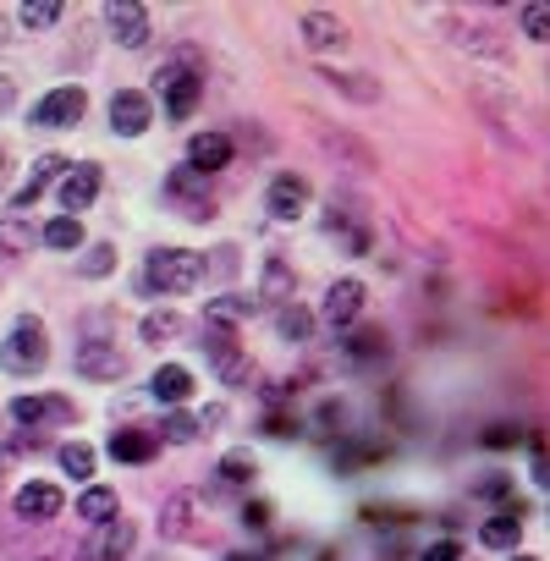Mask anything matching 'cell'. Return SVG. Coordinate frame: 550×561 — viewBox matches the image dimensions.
Instances as JSON below:
<instances>
[{"label": "cell", "mask_w": 550, "mask_h": 561, "mask_svg": "<svg viewBox=\"0 0 550 561\" xmlns=\"http://www.w3.org/2000/svg\"><path fill=\"white\" fill-rule=\"evenodd\" d=\"M198 275H204L198 253H187V248H154V253L144 259V293L182 298V293L198 287Z\"/></svg>", "instance_id": "6da1fadb"}, {"label": "cell", "mask_w": 550, "mask_h": 561, "mask_svg": "<svg viewBox=\"0 0 550 561\" xmlns=\"http://www.w3.org/2000/svg\"><path fill=\"white\" fill-rule=\"evenodd\" d=\"M154 83H160V100H165V116H171V122H187V116L198 111L204 78H198V61H193V56L165 61V67L154 72Z\"/></svg>", "instance_id": "7a4b0ae2"}, {"label": "cell", "mask_w": 550, "mask_h": 561, "mask_svg": "<svg viewBox=\"0 0 550 561\" xmlns=\"http://www.w3.org/2000/svg\"><path fill=\"white\" fill-rule=\"evenodd\" d=\"M45 358H50L45 325H39V320H18L12 336H7V347H0V369H7V375H39Z\"/></svg>", "instance_id": "3957f363"}, {"label": "cell", "mask_w": 550, "mask_h": 561, "mask_svg": "<svg viewBox=\"0 0 550 561\" xmlns=\"http://www.w3.org/2000/svg\"><path fill=\"white\" fill-rule=\"evenodd\" d=\"M204 347H209V358H215V369H220L226 386H242L248 380V358L237 353V331L226 320H209L204 325Z\"/></svg>", "instance_id": "277c9868"}, {"label": "cell", "mask_w": 550, "mask_h": 561, "mask_svg": "<svg viewBox=\"0 0 550 561\" xmlns=\"http://www.w3.org/2000/svg\"><path fill=\"white\" fill-rule=\"evenodd\" d=\"M83 111H89V94L67 83V89H50V94L34 105V127H78Z\"/></svg>", "instance_id": "5b68a950"}, {"label": "cell", "mask_w": 550, "mask_h": 561, "mask_svg": "<svg viewBox=\"0 0 550 561\" xmlns=\"http://www.w3.org/2000/svg\"><path fill=\"white\" fill-rule=\"evenodd\" d=\"M149 122H154V105H149L144 89H122V94H111V127H116L122 138L149 133Z\"/></svg>", "instance_id": "8992f818"}, {"label": "cell", "mask_w": 550, "mask_h": 561, "mask_svg": "<svg viewBox=\"0 0 550 561\" xmlns=\"http://www.w3.org/2000/svg\"><path fill=\"white\" fill-rule=\"evenodd\" d=\"M12 419H18L23 430L67 424V419H72V402H67V397H18V402H12Z\"/></svg>", "instance_id": "52a82bcc"}, {"label": "cell", "mask_w": 550, "mask_h": 561, "mask_svg": "<svg viewBox=\"0 0 550 561\" xmlns=\"http://www.w3.org/2000/svg\"><path fill=\"white\" fill-rule=\"evenodd\" d=\"M105 23H111V34H116L127 50L149 45V12L133 7V0H111V7H105Z\"/></svg>", "instance_id": "ba28073f"}, {"label": "cell", "mask_w": 550, "mask_h": 561, "mask_svg": "<svg viewBox=\"0 0 550 561\" xmlns=\"http://www.w3.org/2000/svg\"><path fill=\"white\" fill-rule=\"evenodd\" d=\"M204 182H209V176H198V171L182 165V171L165 182V198H176L187 220H204V215H209V187H204Z\"/></svg>", "instance_id": "9c48e42d"}, {"label": "cell", "mask_w": 550, "mask_h": 561, "mask_svg": "<svg viewBox=\"0 0 550 561\" xmlns=\"http://www.w3.org/2000/svg\"><path fill=\"white\" fill-rule=\"evenodd\" d=\"M122 369H127L122 347H111V342L78 347V375H83V380H122Z\"/></svg>", "instance_id": "30bf717a"}, {"label": "cell", "mask_w": 550, "mask_h": 561, "mask_svg": "<svg viewBox=\"0 0 550 561\" xmlns=\"http://www.w3.org/2000/svg\"><path fill=\"white\" fill-rule=\"evenodd\" d=\"M358 314H364V280L347 275V280H336V287L325 293V320L342 331V325H353Z\"/></svg>", "instance_id": "8fae6325"}, {"label": "cell", "mask_w": 550, "mask_h": 561, "mask_svg": "<svg viewBox=\"0 0 550 561\" xmlns=\"http://www.w3.org/2000/svg\"><path fill=\"white\" fill-rule=\"evenodd\" d=\"M226 160H231V138H226V133H198V138L187 144V171H198V176L220 171Z\"/></svg>", "instance_id": "7c38bea8"}, {"label": "cell", "mask_w": 550, "mask_h": 561, "mask_svg": "<svg viewBox=\"0 0 550 561\" xmlns=\"http://www.w3.org/2000/svg\"><path fill=\"white\" fill-rule=\"evenodd\" d=\"M61 490L56 484H23L18 490V517H28V523H50V517H61Z\"/></svg>", "instance_id": "4fadbf2b"}, {"label": "cell", "mask_w": 550, "mask_h": 561, "mask_svg": "<svg viewBox=\"0 0 550 561\" xmlns=\"http://www.w3.org/2000/svg\"><path fill=\"white\" fill-rule=\"evenodd\" d=\"M303 204H309V182L303 176H275L270 182V215L275 220H298Z\"/></svg>", "instance_id": "5bb4252c"}, {"label": "cell", "mask_w": 550, "mask_h": 561, "mask_svg": "<svg viewBox=\"0 0 550 561\" xmlns=\"http://www.w3.org/2000/svg\"><path fill=\"white\" fill-rule=\"evenodd\" d=\"M94 198H100V165H78V171L61 182V209H67V215H83Z\"/></svg>", "instance_id": "9a60e30c"}, {"label": "cell", "mask_w": 550, "mask_h": 561, "mask_svg": "<svg viewBox=\"0 0 550 561\" xmlns=\"http://www.w3.org/2000/svg\"><path fill=\"white\" fill-rule=\"evenodd\" d=\"M133 545H138V528L116 512L111 523H105V534H100V545H94V561H127L133 556Z\"/></svg>", "instance_id": "2e32d148"}, {"label": "cell", "mask_w": 550, "mask_h": 561, "mask_svg": "<svg viewBox=\"0 0 550 561\" xmlns=\"http://www.w3.org/2000/svg\"><path fill=\"white\" fill-rule=\"evenodd\" d=\"M149 391H154V402H165V408H182V402L193 397V375H187L182 364H165V369H154Z\"/></svg>", "instance_id": "e0dca14e"}, {"label": "cell", "mask_w": 550, "mask_h": 561, "mask_svg": "<svg viewBox=\"0 0 550 561\" xmlns=\"http://www.w3.org/2000/svg\"><path fill=\"white\" fill-rule=\"evenodd\" d=\"M154 451H160V440L144 435V430H122V435H111V457H116V462H149Z\"/></svg>", "instance_id": "ac0fdd59"}, {"label": "cell", "mask_w": 550, "mask_h": 561, "mask_svg": "<svg viewBox=\"0 0 550 561\" xmlns=\"http://www.w3.org/2000/svg\"><path fill=\"white\" fill-rule=\"evenodd\" d=\"M61 171H67V160H61V154H45V160L34 165V176H28V187H23V193L12 198V209H28V204H34V198H39V193H45V187H50V182H56Z\"/></svg>", "instance_id": "d6986e66"}, {"label": "cell", "mask_w": 550, "mask_h": 561, "mask_svg": "<svg viewBox=\"0 0 550 561\" xmlns=\"http://www.w3.org/2000/svg\"><path fill=\"white\" fill-rule=\"evenodd\" d=\"M517 534H523V512H501V517H490V523L479 528V539H484L490 550H512Z\"/></svg>", "instance_id": "ffe728a7"}, {"label": "cell", "mask_w": 550, "mask_h": 561, "mask_svg": "<svg viewBox=\"0 0 550 561\" xmlns=\"http://www.w3.org/2000/svg\"><path fill=\"white\" fill-rule=\"evenodd\" d=\"M303 34H309V45H314V50L342 45V23H336V18H325V12H309V18H303Z\"/></svg>", "instance_id": "44dd1931"}, {"label": "cell", "mask_w": 550, "mask_h": 561, "mask_svg": "<svg viewBox=\"0 0 550 561\" xmlns=\"http://www.w3.org/2000/svg\"><path fill=\"white\" fill-rule=\"evenodd\" d=\"M28 248H34V226L28 220H18V215L0 220V253H28Z\"/></svg>", "instance_id": "7402d4cb"}, {"label": "cell", "mask_w": 550, "mask_h": 561, "mask_svg": "<svg viewBox=\"0 0 550 561\" xmlns=\"http://www.w3.org/2000/svg\"><path fill=\"white\" fill-rule=\"evenodd\" d=\"M275 325H282L287 342H309V331H314L309 309H298V304H282V320H275Z\"/></svg>", "instance_id": "603a6c76"}, {"label": "cell", "mask_w": 550, "mask_h": 561, "mask_svg": "<svg viewBox=\"0 0 550 561\" xmlns=\"http://www.w3.org/2000/svg\"><path fill=\"white\" fill-rule=\"evenodd\" d=\"M78 517H89V523H111V517H116V495H111V490H89V495L78 501Z\"/></svg>", "instance_id": "cb8c5ba5"}, {"label": "cell", "mask_w": 550, "mask_h": 561, "mask_svg": "<svg viewBox=\"0 0 550 561\" xmlns=\"http://www.w3.org/2000/svg\"><path fill=\"white\" fill-rule=\"evenodd\" d=\"M45 242H50V248H78V242H83V226H78L72 215H56V220L45 226Z\"/></svg>", "instance_id": "d4e9b609"}, {"label": "cell", "mask_w": 550, "mask_h": 561, "mask_svg": "<svg viewBox=\"0 0 550 561\" xmlns=\"http://www.w3.org/2000/svg\"><path fill=\"white\" fill-rule=\"evenodd\" d=\"M61 468H67L72 479H94V451H89L83 440H72V446H61Z\"/></svg>", "instance_id": "484cf974"}, {"label": "cell", "mask_w": 550, "mask_h": 561, "mask_svg": "<svg viewBox=\"0 0 550 561\" xmlns=\"http://www.w3.org/2000/svg\"><path fill=\"white\" fill-rule=\"evenodd\" d=\"M386 353H391L386 331H358V336H353V358H358V364H369V358H386Z\"/></svg>", "instance_id": "4316f807"}, {"label": "cell", "mask_w": 550, "mask_h": 561, "mask_svg": "<svg viewBox=\"0 0 550 561\" xmlns=\"http://www.w3.org/2000/svg\"><path fill=\"white\" fill-rule=\"evenodd\" d=\"M287 293H293L287 264H270V270H264V298H270V304H287Z\"/></svg>", "instance_id": "83f0119b"}, {"label": "cell", "mask_w": 550, "mask_h": 561, "mask_svg": "<svg viewBox=\"0 0 550 561\" xmlns=\"http://www.w3.org/2000/svg\"><path fill=\"white\" fill-rule=\"evenodd\" d=\"M176 331H182V320H176L171 309H165V314H149V320H144V342H165V336H176Z\"/></svg>", "instance_id": "f1b7e54d"}, {"label": "cell", "mask_w": 550, "mask_h": 561, "mask_svg": "<svg viewBox=\"0 0 550 561\" xmlns=\"http://www.w3.org/2000/svg\"><path fill=\"white\" fill-rule=\"evenodd\" d=\"M220 479H226V484H248V479H253V457H248V451H231V457L220 462Z\"/></svg>", "instance_id": "f546056e"}, {"label": "cell", "mask_w": 550, "mask_h": 561, "mask_svg": "<svg viewBox=\"0 0 550 561\" xmlns=\"http://www.w3.org/2000/svg\"><path fill=\"white\" fill-rule=\"evenodd\" d=\"M18 18H23V28H56L61 23V7H23Z\"/></svg>", "instance_id": "4dcf8cb0"}, {"label": "cell", "mask_w": 550, "mask_h": 561, "mask_svg": "<svg viewBox=\"0 0 550 561\" xmlns=\"http://www.w3.org/2000/svg\"><path fill=\"white\" fill-rule=\"evenodd\" d=\"M523 28H528V39H550V12L545 7H523Z\"/></svg>", "instance_id": "1f68e13d"}, {"label": "cell", "mask_w": 550, "mask_h": 561, "mask_svg": "<svg viewBox=\"0 0 550 561\" xmlns=\"http://www.w3.org/2000/svg\"><path fill=\"white\" fill-rule=\"evenodd\" d=\"M111 264H116V253H111L105 242H94L89 259H83V275H111Z\"/></svg>", "instance_id": "d6a6232c"}, {"label": "cell", "mask_w": 550, "mask_h": 561, "mask_svg": "<svg viewBox=\"0 0 550 561\" xmlns=\"http://www.w3.org/2000/svg\"><path fill=\"white\" fill-rule=\"evenodd\" d=\"M165 435H171V440H198V419H193V413H171V419H165Z\"/></svg>", "instance_id": "836d02e7"}, {"label": "cell", "mask_w": 550, "mask_h": 561, "mask_svg": "<svg viewBox=\"0 0 550 561\" xmlns=\"http://www.w3.org/2000/svg\"><path fill=\"white\" fill-rule=\"evenodd\" d=\"M424 561H462V545H457V539H440V545L424 550Z\"/></svg>", "instance_id": "e575fe53"}, {"label": "cell", "mask_w": 550, "mask_h": 561, "mask_svg": "<svg viewBox=\"0 0 550 561\" xmlns=\"http://www.w3.org/2000/svg\"><path fill=\"white\" fill-rule=\"evenodd\" d=\"M12 94H18V89H12V78H7V72H0V111H7V105H12Z\"/></svg>", "instance_id": "d590c367"}, {"label": "cell", "mask_w": 550, "mask_h": 561, "mask_svg": "<svg viewBox=\"0 0 550 561\" xmlns=\"http://www.w3.org/2000/svg\"><path fill=\"white\" fill-rule=\"evenodd\" d=\"M7 457H12V451H0V468H7Z\"/></svg>", "instance_id": "8d00e7d4"}, {"label": "cell", "mask_w": 550, "mask_h": 561, "mask_svg": "<svg viewBox=\"0 0 550 561\" xmlns=\"http://www.w3.org/2000/svg\"><path fill=\"white\" fill-rule=\"evenodd\" d=\"M517 561H534V556H517Z\"/></svg>", "instance_id": "74e56055"}]
</instances>
